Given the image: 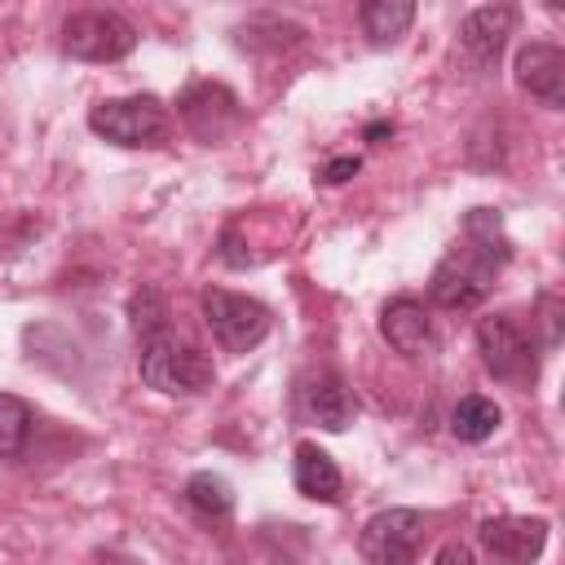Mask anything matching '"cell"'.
<instances>
[{"label":"cell","mask_w":565,"mask_h":565,"mask_svg":"<svg viewBox=\"0 0 565 565\" xmlns=\"http://www.w3.org/2000/svg\"><path fill=\"white\" fill-rule=\"evenodd\" d=\"M358 22H362V35L384 49V44H397L406 35V26L415 22V4L411 0H366L358 9Z\"/></svg>","instance_id":"obj_15"},{"label":"cell","mask_w":565,"mask_h":565,"mask_svg":"<svg viewBox=\"0 0 565 565\" xmlns=\"http://www.w3.org/2000/svg\"><path fill=\"white\" fill-rule=\"evenodd\" d=\"M185 503H190L199 516L221 521V516L234 512V486H230L221 472H194V477L185 481Z\"/></svg>","instance_id":"obj_17"},{"label":"cell","mask_w":565,"mask_h":565,"mask_svg":"<svg viewBox=\"0 0 565 565\" xmlns=\"http://www.w3.org/2000/svg\"><path fill=\"white\" fill-rule=\"evenodd\" d=\"M516 26V9L512 4H481L459 22V49L477 71H494L503 57V44Z\"/></svg>","instance_id":"obj_11"},{"label":"cell","mask_w":565,"mask_h":565,"mask_svg":"<svg viewBox=\"0 0 565 565\" xmlns=\"http://www.w3.org/2000/svg\"><path fill=\"white\" fill-rule=\"evenodd\" d=\"M380 335L402 353V358H419L433 349V322L428 309L415 296H393L380 309Z\"/></svg>","instance_id":"obj_13"},{"label":"cell","mask_w":565,"mask_h":565,"mask_svg":"<svg viewBox=\"0 0 565 565\" xmlns=\"http://www.w3.org/2000/svg\"><path fill=\"white\" fill-rule=\"evenodd\" d=\"M137 371H141V384L154 388V393H168V397H194L203 393L212 380H216V366L203 349H194L190 340L163 331L154 340L141 344V358H137Z\"/></svg>","instance_id":"obj_2"},{"label":"cell","mask_w":565,"mask_h":565,"mask_svg":"<svg viewBox=\"0 0 565 565\" xmlns=\"http://www.w3.org/2000/svg\"><path fill=\"white\" fill-rule=\"evenodd\" d=\"M512 75L521 84V93H530L534 102L561 110L565 106V53L547 40H530L516 49V62H512Z\"/></svg>","instance_id":"obj_12"},{"label":"cell","mask_w":565,"mask_h":565,"mask_svg":"<svg viewBox=\"0 0 565 565\" xmlns=\"http://www.w3.org/2000/svg\"><path fill=\"white\" fill-rule=\"evenodd\" d=\"M177 115L181 124L203 141V146H221L238 124H243V106L234 97V88L216 84V79H194L181 88L177 97Z\"/></svg>","instance_id":"obj_8"},{"label":"cell","mask_w":565,"mask_h":565,"mask_svg":"<svg viewBox=\"0 0 565 565\" xmlns=\"http://www.w3.org/2000/svg\"><path fill=\"white\" fill-rule=\"evenodd\" d=\"M433 565H477V561H472V552L463 543H441L437 556H433Z\"/></svg>","instance_id":"obj_21"},{"label":"cell","mask_w":565,"mask_h":565,"mask_svg":"<svg viewBox=\"0 0 565 565\" xmlns=\"http://www.w3.org/2000/svg\"><path fill=\"white\" fill-rule=\"evenodd\" d=\"M291 481H296V490H300L305 499H313V503H335L340 490H344V477H340L335 459H331L322 446H313V441H300V446H296Z\"/></svg>","instance_id":"obj_14"},{"label":"cell","mask_w":565,"mask_h":565,"mask_svg":"<svg viewBox=\"0 0 565 565\" xmlns=\"http://www.w3.org/2000/svg\"><path fill=\"white\" fill-rule=\"evenodd\" d=\"M512 260V238L503 234L499 207H472L459 225V238L437 260L428 278V296L441 309H472L490 296L494 278Z\"/></svg>","instance_id":"obj_1"},{"label":"cell","mask_w":565,"mask_h":565,"mask_svg":"<svg viewBox=\"0 0 565 565\" xmlns=\"http://www.w3.org/2000/svg\"><path fill=\"white\" fill-rule=\"evenodd\" d=\"M97 565H137V561H128V556H119V552H106V556H97Z\"/></svg>","instance_id":"obj_22"},{"label":"cell","mask_w":565,"mask_h":565,"mask_svg":"<svg viewBox=\"0 0 565 565\" xmlns=\"http://www.w3.org/2000/svg\"><path fill=\"white\" fill-rule=\"evenodd\" d=\"M499 424H503L499 402H494V397H481V393L459 397V402H455V411H450V433H455L459 441H468V446H477V441L494 437V428H499Z\"/></svg>","instance_id":"obj_16"},{"label":"cell","mask_w":565,"mask_h":565,"mask_svg":"<svg viewBox=\"0 0 565 565\" xmlns=\"http://www.w3.org/2000/svg\"><path fill=\"white\" fill-rule=\"evenodd\" d=\"M128 322H132V335H137L141 344L154 340V335H163V331H168V300H163V291L150 287V282H141V287L128 296Z\"/></svg>","instance_id":"obj_18"},{"label":"cell","mask_w":565,"mask_h":565,"mask_svg":"<svg viewBox=\"0 0 565 565\" xmlns=\"http://www.w3.org/2000/svg\"><path fill=\"white\" fill-rule=\"evenodd\" d=\"M296 415H300V424H318L327 433H344L353 424V393L327 366L305 371L296 380Z\"/></svg>","instance_id":"obj_9"},{"label":"cell","mask_w":565,"mask_h":565,"mask_svg":"<svg viewBox=\"0 0 565 565\" xmlns=\"http://www.w3.org/2000/svg\"><path fill=\"white\" fill-rule=\"evenodd\" d=\"M358 168H362V159H358V154H340V159H331V163H327L318 177H322L327 185H340V181H349Z\"/></svg>","instance_id":"obj_20"},{"label":"cell","mask_w":565,"mask_h":565,"mask_svg":"<svg viewBox=\"0 0 565 565\" xmlns=\"http://www.w3.org/2000/svg\"><path fill=\"white\" fill-rule=\"evenodd\" d=\"M88 128L115 146H128V150H150V146H163L168 132H172V115L159 97L141 93V97H106L88 110Z\"/></svg>","instance_id":"obj_3"},{"label":"cell","mask_w":565,"mask_h":565,"mask_svg":"<svg viewBox=\"0 0 565 565\" xmlns=\"http://www.w3.org/2000/svg\"><path fill=\"white\" fill-rule=\"evenodd\" d=\"M137 49V26L115 9H79L62 22V53L75 62H119Z\"/></svg>","instance_id":"obj_5"},{"label":"cell","mask_w":565,"mask_h":565,"mask_svg":"<svg viewBox=\"0 0 565 565\" xmlns=\"http://www.w3.org/2000/svg\"><path fill=\"white\" fill-rule=\"evenodd\" d=\"M419 547H424V512L415 508H384L358 534V552L366 556V565H415Z\"/></svg>","instance_id":"obj_7"},{"label":"cell","mask_w":565,"mask_h":565,"mask_svg":"<svg viewBox=\"0 0 565 565\" xmlns=\"http://www.w3.org/2000/svg\"><path fill=\"white\" fill-rule=\"evenodd\" d=\"M31 428H35L31 406L13 393H0V459H18L31 441Z\"/></svg>","instance_id":"obj_19"},{"label":"cell","mask_w":565,"mask_h":565,"mask_svg":"<svg viewBox=\"0 0 565 565\" xmlns=\"http://www.w3.org/2000/svg\"><path fill=\"white\" fill-rule=\"evenodd\" d=\"M477 353H481V366L503 384H530L539 375L534 340L512 313H486L477 322Z\"/></svg>","instance_id":"obj_6"},{"label":"cell","mask_w":565,"mask_h":565,"mask_svg":"<svg viewBox=\"0 0 565 565\" xmlns=\"http://www.w3.org/2000/svg\"><path fill=\"white\" fill-rule=\"evenodd\" d=\"M199 305H203V322H207L212 340H216L225 353H247V349H256V344L269 335V327H274V313H269L256 296H243V291L203 287Z\"/></svg>","instance_id":"obj_4"},{"label":"cell","mask_w":565,"mask_h":565,"mask_svg":"<svg viewBox=\"0 0 565 565\" xmlns=\"http://www.w3.org/2000/svg\"><path fill=\"white\" fill-rule=\"evenodd\" d=\"M477 539L499 565H530L547 547V521L543 516H490L481 521Z\"/></svg>","instance_id":"obj_10"}]
</instances>
